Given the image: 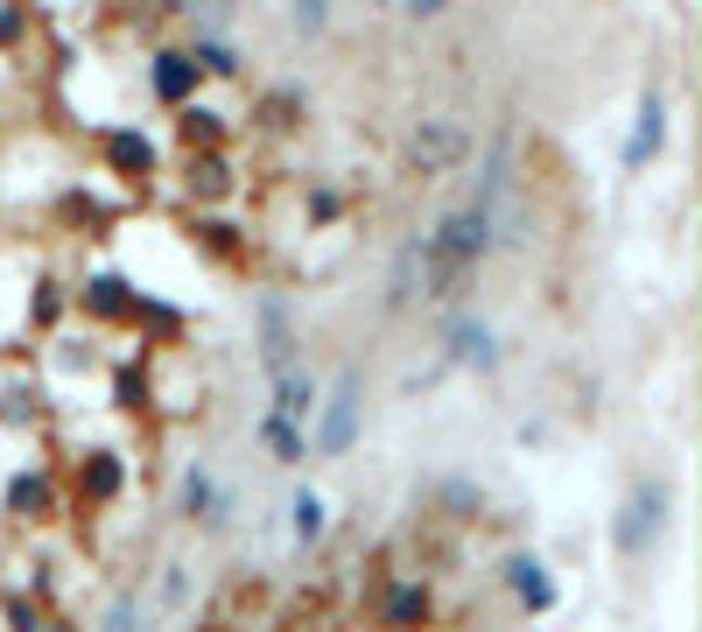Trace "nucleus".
<instances>
[{"mask_svg":"<svg viewBox=\"0 0 702 632\" xmlns=\"http://www.w3.org/2000/svg\"><path fill=\"white\" fill-rule=\"evenodd\" d=\"M345 435H352V394H345V401H337V408H331V429H323V443L337 450V443H345Z\"/></svg>","mask_w":702,"mask_h":632,"instance_id":"obj_17","label":"nucleus"},{"mask_svg":"<svg viewBox=\"0 0 702 632\" xmlns=\"http://www.w3.org/2000/svg\"><path fill=\"white\" fill-rule=\"evenodd\" d=\"M653 148H661V105L647 99V113H639V134H633V148H625V162H647Z\"/></svg>","mask_w":702,"mask_h":632,"instance_id":"obj_12","label":"nucleus"},{"mask_svg":"<svg viewBox=\"0 0 702 632\" xmlns=\"http://www.w3.org/2000/svg\"><path fill=\"white\" fill-rule=\"evenodd\" d=\"M485 232H492L485 211H457V218L443 225V239H436V261L443 267H464L471 253H485Z\"/></svg>","mask_w":702,"mask_h":632,"instance_id":"obj_2","label":"nucleus"},{"mask_svg":"<svg viewBox=\"0 0 702 632\" xmlns=\"http://www.w3.org/2000/svg\"><path fill=\"white\" fill-rule=\"evenodd\" d=\"M267 443H275L281 457H295V450H303V443H295V429H289V421H267Z\"/></svg>","mask_w":702,"mask_h":632,"instance_id":"obj_18","label":"nucleus"},{"mask_svg":"<svg viewBox=\"0 0 702 632\" xmlns=\"http://www.w3.org/2000/svg\"><path fill=\"white\" fill-rule=\"evenodd\" d=\"M106 162L127 176V184H141V176L155 169V148H148L141 134H106Z\"/></svg>","mask_w":702,"mask_h":632,"instance_id":"obj_5","label":"nucleus"},{"mask_svg":"<svg viewBox=\"0 0 702 632\" xmlns=\"http://www.w3.org/2000/svg\"><path fill=\"white\" fill-rule=\"evenodd\" d=\"M295 534H303V541L323 534V500H317V492H303V500H295Z\"/></svg>","mask_w":702,"mask_h":632,"instance_id":"obj_15","label":"nucleus"},{"mask_svg":"<svg viewBox=\"0 0 702 632\" xmlns=\"http://www.w3.org/2000/svg\"><path fill=\"white\" fill-rule=\"evenodd\" d=\"M653 514H661V485H647V492H633V506H625V527H618V541H625V555H639V541L653 534Z\"/></svg>","mask_w":702,"mask_h":632,"instance_id":"obj_7","label":"nucleus"},{"mask_svg":"<svg viewBox=\"0 0 702 632\" xmlns=\"http://www.w3.org/2000/svg\"><path fill=\"white\" fill-rule=\"evenodd\" d=\"M119 408H141V372H119Z\"/></svg>","mask_w":702,"mask_h":632,"instance_id":"obj_19","label":"nucleus"},{"mask_svg":"<svg viewBox=\"0 0 702 632\" xmlns=\"http://www.w3.org/2000/svg\"><path fill=\"white\" fill-rule=\"evenodd\" d=\"M408 155H414V169H443L450 155H464V134H457V127H443V119H429V127H414Z\"/></svg>","mask_w":702,"mask_h":632,"instance_id":"obj_4","label":"nucleus"},{"mask_svg":"<svg viewBox=\"0 0 702 632\" xmlns=\"http://www.w3.org/2000/svg\"><path fill=\"white\" fill-rule=\"evenodd\" d=\"M204 632H212V625H204Z\"/></svg>","mask_w":702,"mask_h":632,"instance_id":"obj_20","label":"nucleus"},{"mask_svg":"<svg viewBox=\"0 0 702 632\" xmlns=\"http://www.w3.org/2000/svg\"><path fill=\"white\" fill-rule=\"evenodd\" d=\"M513 583H520V597H527V605H548V597H556V583L541 577V563H513Z\"/></svg>","mask_w":702,"mask_h":632,"instance_id":"obj_13","label":"nucleus"},{"mask_svg":"<svg viewBox=\"0 0 702 632\" xmlns=\"http://www.w3.org/2000/svg\"><path fill=\"white\" fill-rule=\"evenodd\" d=\"M8 506L22 520H42V514H50V485H42V478H14V485H8Z\"/></svg>","mask_w":702,"mask_h":632,"instance_id":"obj_9","label":"nucleus"},{"mask_svg":"<svg viewBox=\"0 0 702 632\" xmlns=\"http://www.w3.org/2000/svg\"><path fill=\"white\" fill-rule=\"evenodd\" d=\"M176 134H183L190 155H197V148H218V119L212 113H183V127H176Z\"/></svg>","mask_w":702,"mask_h":632,"instance_id":"obj_14","label":"nucleus"},{"mask_svg":"<svg viewBox=\"0 0 702 632\" xmlns=\"http://www.w3.org/2000/svg\"><path fill=\"white\" fill-rule=\"evenodd\" d=\"M380 625L386 632H422L429 625V591L422 583H394V591L380 597Z\"/></svg>","mask_w":702,"mask_h":632,"instance_id":"obj_3","label":"nucleus"},{"mask_svg":"<svg viewBox=\"0 0 702 632\" xmlns=\"http://www.w3.org/2000/svg\"><path fill=\"white\" fill-rule=\"evenodd\" d=\"M309 401H317V394H309V380L281 372V408H289V415H309Z\"/></svg>","mask_w":702,"mask_h":632,"instance_id":"obj_16","label":"nucleus"},{"mask_svg":"<svg viewBox=\"0 0 702 632\" xmlns=\"http://www.w3.org/2000/svg\"><path fill=\"white\" fill-rule=\"evenodd\" d=\"M78 485H85V500H113V492H119V464L113 457H85Z\"/></svg>","mask_w":702,"mask_h":632,"instance_id":"obj_10","label":"nucleus"},{"mask_svg":"<svg viewBox=\"0 0 702 632\" xmlns=\"http://www.w3.org/2000/svg\"><path fill=\"white\" fill-rule=\"evenodd\" d=\"M267 611V583L253 577V569H239V577L226 583V591H218V605H212V632H246V619H260Z\"/></svg>","mask_w":702,"mask_h":632,"instance_id":"obj_1","label":"nucleus"},{"mask_svg":"<svg viewBox=\"0 0 702 632\" xmlns=\"http://www.w3.org/2000/svg\"><path fill=\"white\" fill-rule=\"evenodd\" d=\"M190 190H197V198H226V190H232V176H226V162H218V155H204V162H190Z\"/></svg>","mask_w":702,"mask_h":632,"instance_id":"obj_11","label":"nucleus"},{"mask_svg":"<svg viewBox=\"0 0 702 632\" xmlns=\"http://www.w3.org/2000/svg\"><path fill=\"white\" fill-rule=\"evenodd\" d=\"M85 309L106 316V324H119V316H141V303L127 295V281H113V275H99L92 289H85Z\"/></svg>","mask_w":702,"mask_h":632,"instance_id":"obj_6","label":"nucleus"},{"mask_svg":"<svg viewBox=\"0 0 702 632\" xmlns=\"http://www.w3.org/2000/svg\"><path fill=\"white\" fill-rule=\"evenodd\" d=\"M190 85H197V64H190V56H155V92L169 105H183Z\"/></svg>","mask_w":702,"mask_h":632,"instance_id":"obj_8","label":"nucleus"}]
</instances>
